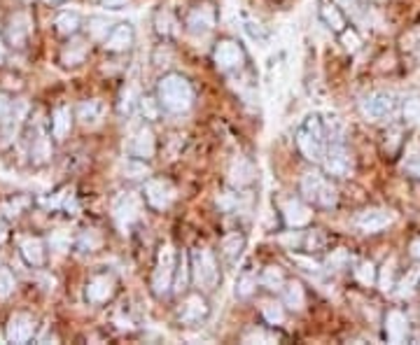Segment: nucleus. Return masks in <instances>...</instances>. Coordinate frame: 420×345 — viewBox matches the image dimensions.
Masks as SVG:
<instances>
[{"label": "nucleus", "instance_id": "f257e3e1", "mask_svg": "<svg viewBox=\"0 0 420 345\" xmlns=\"http://www.w3.org/2000/svg\"><path fill=\"white\" fill-rule=\"evenodd\" d=\"M157 94H159V106L175 115L187 112L191 103H194V89H191L189 79L182 75H175V72L159 79Z\"/></svg>", "mask_w": 420, "mask_h": 345}, {"label": "nucleus", "instance_id": "f03ea898", "mask_svg": "<svg viewBox=\"0 0 420 345\" xmlns=\"http://www.w3.org/2000/svg\"><path fill=\"white\" fill-rule=\"evenodd\" d=\"M327 135L325 126L320 121V117H306L304 124L296 131V145H299L301 154L308 159V161H323L325 152H327Z\"/></svg>", "mask_w": 420, "mask_h": 345}, {"label": "nucleus", "instance_id": "7ed1b4c3", "mask_svg": "<svg viewBox=\"0 0 420 345\" xmlns=\"http://www.w3.org/2000/svg\"><path fill=\"white\" fill-rule=\"evenodd\" d=\"M175 270H178L175 250H173V245H162L157 257V268H154V275H152V292L157 294V297H166V294L171 292Z\"/></svg>", "mask_w": 420, "mask_h": 345}, {"label": "nucleus", "instance_id": "20e7f679", "mask_svg": "<svg viewBox=\"0 0 420 345\" xmlns=\"http://www.w3.org/2000/svg\"><path fill=\"white\" fill-rule=\"evenodd\" d=\"M191 268H194V280L196 285L213 292L220 282V268H218V259L206 248H199L191 252Z\"/></svg>", "mask_w": 420, "mask_h": 345}, {"label": "nucleus", "instance_id": "39448f33", "mask_svg": "<svg viewBox=\"0 0 420 345\" xmlns=\"http://www.w3.org/2000/svg\"><path fill=\"white\" fill-rule=\"evenodd\" d=\"M301 194L306 196L308 201H313L315 206L332 208L336 206L338 194L336 189L332 187V182H327L323 175H315V172H306L301 177Z\"/></svg>", "mask_w": 420, "mask_h": 345}, {"label": "nucleus", "instance_id": "423d86ee", "mask_svg": "<svg viewBox=\"0 0 420 345\" xmlns=\"http://www.w3.org/2000/svg\"><path fill=\"white\" fill-rule=\"evenodd\" d=\"M360 110H362L364 119L381 121V119H385V117L392 115L394 96L390 94V91H374V94L364 96V101L360 103Z\"/></svg>", "mask_w": 420, "mask_h": 345}, {"label": "nucleus", "instance_id": "0eeeda50", "mask_svg": "<svg viewBox=\"0 0 420 345\" xmlns=\"http://www.w3.org/2000/svg\"><path fill=\"white\" fill-rule=\"evenodd\" d=\"M323 166L330 175H336V177H345L353 168V159H350V152L345 150V145L341 143H332L327 147L325 157H323Z\"/></svg>", "mask_w": 420, "mask_h": 345}, {"label": "nucleus", "instance_id": "6e6552de", "mask_svg": "<svg viewBox=\"0 0 420 345\" xmlns=\"http://www.w3.org/2000/svg\"><path fill=\"white\" fill-rule=\"evenodd\" d=\"M113 217H115L120 229H128V226L140 217V199L138 196L131 194V192L117 196V201L113 206Z\"/></svg>", "mask_w": 420, "mask_h": 345}, {"label": "nucleus", "instance_id": "1a4fd4ad", "mask_svg": "<svg viewBox=\"0 0 420 345\" xmlns=\"http://www.w3.org/2000/svg\"><path fill=\"white\" fill-rule=\"evenodd\" d=\"M145 201L157 210L169 208L175 201V187L166 180H147L145 182Z\"/></svg>", "mask_w": 420, "mask_h": 345}, {"label": "nucleus", "instance_id": "9d476101", "mask_svg": "<svg viewBox=\"0 0 420 345\" xmlns=\"http://www.w3.org/2000/svg\"><path fill=\"white\" fill-rule=\"evenodd\" d=\"M213 59H215V66H218L220 70H231V68H238L240 63H243L245 54H243V49H240L238 42L222 40V42H218V47H215Z\"/></svg>", "mask_w": 420, "mask_h": 345}, {"label": "nucleus", "instance_id": "9b49d317", "mask_svg": "<svg viewBox=\"0 0 420 345\" xmlns=\"http://www.w3.org/2000/svg\"><path fill=\"white\" fill-rule=\"evenodd\" d=\"M215 19H218V14H215L213 5L201 3L187 14V28L196 35H206L215 28Z\"/></svg>", "mask_w": 420, "mask_h": 345}, {"label": "nucleus", "instance_id": "f8f14e48", "mask_svg": "<svg viewBox=\"0 0 420 345\" xmlns=\"http://www.w3.org/2000/svg\"><path fill=\"white\" fill-rule=\"evenodd\" d=\"M394 221V215L390 210H381V208H369V210H362L357 215L355 224L360 226L364 233H379L383 229H388Z\"/></svg>", "mask_w": 420, "mask_h": 345}, {"label": "nucleus", "instance_id": "ddd939ff", "mask_svg": "<svg viewBox=\"0 0 420 345\" xmlns=\"http://www.w3.org/2000/svg\"><path fill=\"white\" fill-rule=\"evenodd\" d=\"M33 329H35L33 319L23 315V313H17V315L10 317L5 336H8L10 343H28L30 338H33Z\"/></svg>", "mask_w": 420, "mask_h": 345}, {"label": "nucleus", "instance_id": "4468645a", "mask_svg": "<svg viewBox=\"0 0 420 345\" xmlns=\"http://www.w3.org/2000/svg\"><path fill=\"white\" fill-rule=\"evenodd\" d=\"M385 336L390 343H404L409 336V319L401 310H390L385 315Z\"/></svg>", "mask_w": 420, "mask_h": 345}, {"label": "nucleus", "instance_id": "2eb2a0df", "mask_svg": "<svg viewBox=\"0 0 420 345\" xmlns=\"http://www.w3.org/2000/svg\"><path fill=\"white\" fill-rule=\"evenodd\" d=\"M206 317H208V304H206V299H203L201 294H194V297H189L182 304L180 322H184V324H199Z\"/></svg>", "mask_w": 420, "mask_h": 345}, {"label": "nucleus", "instance_id": "dca6fc26", "mask_svg": "<svg viewBox=\"0 0 420 345\" xmlns=\"http://www.w3.org/2000/svg\"><path fill=\"white\" fill-rule=\"evenodd\" d=\"M133 35L135 33L131 23H120L105 38V49H110V52H124V49L133 45Z\"/></svg>", "mask_w": 420, "mask_h": 345}, {"label": "nucleus", "instance_id": "f3484780", "mask_svg": "<svg viewBox=\"0 0 420 345\" xmlns=\"http://www.w3.org/2000/svg\"><path fill=\"white\" fill-rule=\"evenodd\" d=\"M283 217H285V224L292 226V229H299V226H306L311 221L313 213L311 208L304 206L301 201H287L283 206Z\"/></svg>", "mask_w": 420, "mask_h": 345}, {"label": "nucleus", "instance_id": "a211bd4d", "mask_svg": "<svg viewBox=\"0 0 420 345\" xmlns=\"http://www.w3.org/2000/svg\"><path fill=\"white\" fill-rule=\"evenodd\" d=\"M113 292H115V280L110 278V275H96V278L89 280V285H86V299H89L91 304H103V301L113 297Z\"/></svg>", "mask_w": 420, "mask_h": 345}, {"label": "nucleus", "instance_id": "6ab92c4d", "mask_svg": "<svg viewBox=\"0 0 420 345\" xmlns=\"http://www.w3.org/2000/svg\"><path fill=\"white\" fill-rule=\"evenodd\" d=\"M255 180V166H252L248 159H236L229 168V182L233 187H245Z\"/></svg>", "mask_w": 420, "mask_h": 345}, {"label": "nucleus", "instance_id": "aec40b11", "mask_svg": "<svg viewBox=\"0 0 420 345\" xmlns=\"http://www.w3.org/2000/svg\"><path fill=\"white\" fill-rule=\"evenodd\" d=\"M131 150H133L135 157H140V159H152L154 157L157 143H154V133L150 131V128L143 126L138 133H135V138L131 143Z\"/></svg>", "mask_w": 420, "mask_h": 345}, {"label": "nucleus", "instance_id": "412c9836", "mask_svg": "<svg viewBox=\"0 0 420 345\" xmlns=\"http://www.w3.org/2000/svg\"><path fill=\"white\" fill-rule=\"evenodd\" d=\"M30 33V21L26 14H15L10 19V26H8V35H10V42L15 47H21L26 42Z\"/></svg>", "mask_w": 420, "mask_h": 345}, {"label": "nucleus", "instance_id": "4be33fe9", "mask_svg": "<svg viewBox=\"0 0 420 345\" xmlns=\"http://www.w3.org/2000/svg\"><path fill=\"white\" fill-rule=\"evenodd\" d=\"M103 115H105V106L101 101H86V103H82V106L77 108V119L82 121L84 126L101 124Z\"/></svg>", "mask_w": 420, "mask_h": 345}, {"label": "nucleus", "instance_id": "5701e85b", "mask_svg": "<svg viewBox=\"0 0 420 345\" xmlns=\"http://www.w3.org/2000/svg\"><path fill=\"white\" fill-rule=\"evenodd\" d=\"M320 17H323V21L330 26L334 33H343L345 30V17L341 14V10H338V5L334 3H325L320 5Z\"/></svg>", "mask_w": 420, "mask_h": 345}, {"label": "nucleus", "instance_id": "b1692460", "mask_svg": "<svg viewBox=\"0 0 420 345\" xmlns=\"http://www.w3.org/2000/svg\"><path fill=\"white\" fill-rule=\"evenodd\" d=\"M21 257L26 259L30 266H42L45 262V245L40 238H26L21 243Z\"/></svg>", "mask_w": 420, "mask_h": 345}, {"label": "nucleus", "instance_id": "393cba45", "mask_svg": "<svg viewBox=\"0 0 420 345\" xmlns=\"http://www.w3.org/2000/svg\"><path fill=\"white\" fill-rule=\"evenodd\" d=\"M70 126H73V117H70V110L68 108H59L57 112L52 115V133L57 140H64L68 133H70Z\"/></svg>", "mask_w": 420, "mask_h": 345}, {"label": "nucleus", "instance_id": "a878e982", "mask_svg": "<svg viewBox=\"0 0 420 345\" xmlns=\"http://www.w3.org/2000/svg\"><path fill=\"white\" fill-rule=\"evenodd\" d=\"M222 255H225L229 262H236V259L240 257V252H243L245 248V238L240 236V233H229V236L222 238Z\"/></svg>", "mask_w": 420, "mask_h": 345}, {"label": "nucleus", "instance_id": "bb28decb", "mask_svg": "<svg viewBox=\"0 0 420 345\" xmlns=\"http://www.w3.org/2000/svg\"><path fill=\"white\" fill-rule=\"evenodd\" d=\"M285 306L292 308V310H301L306 304V297H304V287L299 282H287L285 287Z\"/></svg>", "mask_w": 420, "mask_h": 345}, {"label": "nucleus", "instance_id": "cd10ccee", "mask_svg": "<svg viewBox=\"0 0 420 345\" xmlns=\"http://www.w3.org/2000/svg\"><path fill=\"white\" fill-rule=\"evenodd\" d=\"M154 26H157L159 35H175L178 33V21L169 10H159L154 17Z\"/></svg>", "mask_w": 420, "mask_h": 345}, {"label": "nucleus", "instance_id": "c85d7f7f", "mask_svg": "<svg viewBox=\"0 0 420 345\" xmlns=\"http://www.w3.org/2000/svg\"><path fill=\"white\" fill-rule=\"evenodd\" d=\"M79 28V14L77 12H61L57 17V30L61 35H73Z\"/></svg>", "mask_w": 420, "mask_h": 345}, {"label": "nucleus", "instance_id": "c756f323", "mask_svg": "<svg viewBox=\"0 0 420 345\" xmlns=\"http://www.w3.org/2000/svg\"><path fill=\"white\" fill-rule=\"evenodd\" d=\"M262 285L267 289H274V292H278V289L285 287V275H283L280 268L269 266V268H264V273H262Z\"/></svg>", "mask_w": 420, "mask_h": 345}, {"label": "nucleus", "instance_id": "7c9ffc66", "mask_svg": "<svg viewBox=\"0 0 420 345\" xmlns=\"http://www.w3.org/2000/svg\"><path fill=\"white\" fill-rule=\"evenodd\" d=\"M84 54H86V45H84V42H73V45L64 52V63H66V66L82 63Z\"/></svg>", "mask_w": 420, "mask_h": 345}, {"label": "nucleus", "instance_id": "2f4dec72", "mask_svg": "<svg viewBox=\"0 0 420 345\" xmlns=\"http://www.w3.org/2000/svg\"><path fill=\"white\" fill-rule=\"evenodd\" d=\"M355 278L362 282V285H374V280H376V266L372 262H360L357 264V268H355Z\"/></svg>", "mask_w": 420, "mask_h": 345}, {"label": "nucleus", "instance_id": "473e14b6", "mask_svg": "<svg viewBox=\"0 0 420 345\" xmlns=\"http://www.w3.org/2000/svg\"><path fill=\"white\" fill-rule=\"evenodd\" d=\"M30 157H33L38 164L47 161V157H49V143H47V138H45L42 133L38 135V138H35L33 147H30Z\"/></svg>", "mask_w": 420, "mask_h": 345}, {"label": "nucleus", "instance_id": "72a5a7b5", "mask_svg": "<svg viewBox=\"0 0 420 345\" xmlns=\"http://www.w3.org/2000/svg\"><path fill=\"white\" fill-rule=\"evenodd\" d=\"M98 245H101V238H98L96 231H84L77 240V250L79 252H94Z\"/></svg>", "mask_w": 420, "mask_h": 345}, {"label": "nucleus", "instance_id": "f704fd0d", "mask_svg": "<svg viewBox=\"0 0 420 345\" xmlns=\"http://www.w3.org/2000/svg\"><path fill=\"white\" fill-rule=\"evenodd\" d=\"M404 119L409 124H420V98H411L404 103Z\"/></svg>", "mask_w": 420, "mask_h": 345}, {"label": "nucleus", "instance_id": "c9c22d12", "mask_svg": "<svg viewBox=\"0 0 420 345\" xmlns=\"http://www.w3.org/2000/svg\"><path fill=\"white\" fill-rule=\"evenodd\" d=\"M392 287H394V259L385 262L383 273H381V289H383V292H390Z\"/></svg>", "mask_w": 420, "mask_h": 345}, {"label": "nucleus", "instance_id": "e433bc0d", "mask_svg": "<svg viewBox=\"0 0 420 345\" xmlns=\"http://www.w3.org/2000/svg\"><path fill=\"white\" fill-rule=\"evenodd\" d=\"M262 313H264V317H267L269 324H283V319H285L283 306H278V304H267Z\"/></svg>", "mask_w": 420, "mask_h": 345}, {"label": "nucleus", "instance_id": "4c0bfd02", "mask_svg": "<svg viewBox=\"0 0 420 345\" xmlns=\"http://www.w3.org/2000/svg\"><path fill=\"white\" fill-rule=\"evenodd\" d=\"M418 282H420V273H418V270H413V273H409L404 280H401L399 297H411V294L418 289Z\"/></svg>", "mask_w": 420, "mask_h": 345}, {"label": "nucleus", "instance_id": "58836bf2", "mask_svg": "<svg viewBox=\"0 0 420 345\" xmlns=\"http://www.w3.org/2000/svg\"><path fill=\"white\" fill-rule=\"evenodd\" d=\"M89 30H91V35L94 38H108V33L113 28H110V23L108 19H101V17H94V19L89 21Z\"/></svg>", "mask_w": 420, "mask_h": 345}, {"label": "nucleus", "instance_id": "ea45409f", "mask_svg": "<svg viewBox=\"0 0 420 345\" xmlns=\"http://www.w3.org/2000/svg\"><path fill=\"white\" fill-rule=\"evenodd\" d=\"M255 287H257V280L252 278V275H243V278L238 280V285H236V294L240 299H248L252 292H255Z\"/></svg>", "mask_w": 420, "mask_h": 345}, {"label": "nucleus", "instance_id": "a19ab883", "mask_svg": "<svg viewBox=\"0 0 420 345\" xmlns=\"http://www.w3.org/2000/svg\"><path fill=\"white\" fill-rule=\"evenodd\" d=\"M12 289H15V278L8 268H0V299L10 297Z\"/></svg>", "mask_w": 420, "mask_h": 345}, {"label": "nucleus", "instance_id": "79ce46f5", "mask_svg": "<svg viewBox=\"0 0 420 345\" xmlns=\"http://www.w3.org/2000/svg\"><path fill=\"white\" fill-rule=\"evenodd\" d=\"M49 245L59 252H66L70 248V236H68L66 231H57V233H52V238H49Z\"/></svg>", "mask_w": 420, "mask_h": 345}, {"label": "nucleus", "instance_id": "37998d69", "mask_svg": "<svg viewBox=\"0 0 420 345\" xmlns=\"http://www.w3.org/2000/svg\"><path fill=\"white\" fill-rule=\"evenodd\" d=\"M341 42H343V47L348 49V52H357L362 45V40H360V35L355 33V30H343L341 33Z\"/></svg>", "mask_w": 420, "mask_h": 345}, {"label": "nucleus", "instance_id": "c03bdc74", "mask_svg": "<svg viewBox=\"0 0 420 345\" xmlns=\"http://www.w3.org/2000/svg\"><path fill=\"white\" fill-rule=\"evenodd\" d=\"M140 112H143L145 119H154V117L159 115V108H157V103H154V98H150V96L140 98Z\"/></svg>", "mask_w": 420, "mask_h": 345}, {"label": "nucleus", "instance_id": "a18cd8bd", "mask_svg": "<svg viewBox=\"0 0 420 345\" xmlns=\"http://www.w3.org/2000/svg\"><path fill=\"white\" fill-rule=\"evenodd\" d=\"M348 262H350V255H348V252H345V250H336L334 255L330 257V262H327V264H330L332 268H343Z\"/></svg>", "mask_w": 420, "mask_h": 345}, {"label": "nucleus", "instance_id": "49530a36", "mask_svg": "<svg viewBox=\"0 0 420 345\" xmlns=\"http://www.w3.org/2000/svg\"><path fill=\"white\" fill-rule=\"evenodd\" d=\"M10 112H12V101L5 94H0V128L5 126V121H8Z\"/></svg>", "mask_w": 420, "mask_h": 345}, {"label": "nucleus", "instance_id": "de8ad7c7", "mask_svg": "<svg viewBox=\"0 0 420 345\" xmlns=\"http://www.w3.org/2000/svg\"><path fill=\"white\" fill-rule=\"evenodd\" d=\"M274 343L276 341V336H271V334H264L262 329H257V331H252V334L245 336V343Z\"/></svg>", "mask_w": 420, "mask_h": 345}, {"label": "nucleus", "instance_id": "09e8293b", "mask_svg": "<svg viewBox=\"0 0 420 345\" xmlns=\"http://www.w3.org/2000/svg\"><path fill=\"white\" fill-rule=\"evenodd\" d=\"M184 285H187V264H184V259H182L180 266H178V282H175V289H178V292H182Z\"/></svg>", "mask_w": 420, "mask_h": 345}, {"label": "nucleus", "instance_id": "8fccbe9b", "mask_svg": "<svg viewBox=\"0 0 420 345\" xmlns=\"http://www.w3.org/2000/svg\"><path fill=\"white\" fill-rule=\"evenodd\" d=\"M292 259L296 264H301V266H304V270H308V273H318V264L315 262H308V259H304V257H299V255H292Z\"/></svg>", "mask_w": 420, "mask_h": 345}, {"label": "nucleus", "instance_id": "3c124183", "mask_svg": "<svg viewBox=\"0 0 420 345\" xmlns=\"http://www.w3.org/2000/svg\"><path fill=\"white\" fill-rule=\"evenodd\" d=\"M128 0H98V5H103V8H110V10H122Z\"/></svg>", "mask_w": 420, "mask_h": 345}, {"label": "nucleus", "instance_id": "603ef678", "mask_svg": "<svg viewBox=\"0 0 420 345\" xmlns=\"http://www.w3.org/2000/svg\"><path fill=\"white\" fill-rule=\"evenodd\" d=\"M406 170L411 172V175H416V177H420V154L418 157H413L409 164H406Z\"/></svg>", "mask_w": 420, "mask_h": 345}, {"label": "nucleus", "instance_id": "864d4df0", "mask_svg": "<svg viewBox=\"0 0 420 345\" xmlns=\"http://www.w3.org/2000/svg\"><path fill=\"white\" fill-rule=\"evenodd\" d=\"M411 255L416 257V259H420V238H416L411 243Z\"/></svg>", "mask_w": 420, "mask_h": 345}, {"label": "nucleus", "instance_id": "5fc2aeb1", "mask_svg": "<svg viewBox=\"0 0 420 345\" xmlns=\"http://www.w3.org/2000/svg\"><path fill=\"white\" fill-rule=\"evenodd\" d=\"M5 236H8V231H5V224H3V221H0V243H3V240H5Z\"/></svg>", "mask_w": 420, "mask_h": 345}, {"label": "nucleus", "instance_id": "6e6d98bb", "mask_svg": "<svg viewBox=\"0 0 420 345\" xmlns=\"http://www.w3.org/2000/svg\"><path fill=\"white\" fill-rule=\"evenodd\" d=\"M3 59H5V45L0 42V61H3Z\"/></svg>", "mask_w": 420, "mask_h": 345}]
</instances>
